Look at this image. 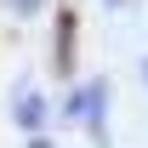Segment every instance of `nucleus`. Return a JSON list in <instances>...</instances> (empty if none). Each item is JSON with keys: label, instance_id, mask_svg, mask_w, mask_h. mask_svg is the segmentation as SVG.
<instances>
[{"label": "nucleus", "instance_id": "0eeeda50", "mask_svg": "<svg viewBox=\"0 0 148 148\" xmlns=\"http://www.w3.org/2000/svg\"><path fill=\"white\" fill-rule=\"evenodd\" d=\"M143 80H148V63H143Z\"/></svg>", "mask_w": 148, "mask_h": 148}, {"label": "nucleus", "instance_id": "423d86ee", "mask_svg": "<svg viewBox=\"0 0 148 148\" xmlns=\"http://www.w3.org/2000/svg\"><path fill=\"white\" fill-rule=\"evenodd\" d=\"M108 6H125V0H108Z\"/></svg>", "mask_w": 148, "mask_h": 148}, {"label": "nucleus", "instance_id": "7ed1b4c3", "mask_svg": "<svg viewBox=\"0 0 148 148\" xmlns=\"http://www.w3.org/2000/svg\"><path fill=\"white\" fill-rule=\"evenodd\" d=\"M69 46H74V17L63 12V17H57V69H63V74L74 69V51H69Z\"/></svg>", "mask_w": 148, "mask_h": 148}, {"label": "nucleus", "instance_id": "20e7f679", "mask_svg": "<svg viewBox=\"0 0 148 148\" xmlns=\"http://www.w3.org/2000/svg\"><path fill=\"white\" fill-rule=\"evenodd\" d=\"M6 6H12L17 17H34V12H40V0H6Z\"/></svg>", "mask_w": 148, "mask_h": 148}, {"label": "nucleus", "instance_id": "f03ea898", "mask_svg": "<svg viewBox=\"0 0 148 148\" xmlns=\"http://www.w3.org/2000/svg\"><path fill=\"white\" fill-rule=\"evenodd\" d=\"M12 120H17L23 131H40V125H46V97H40L34 86H23L17 103H12Z\"/></svg>", "mask_w": 148, "mask_h": 148}, {"label": "nucleus", "instance_id": "f257e3e1", "mask_svg": "<svg viewBox=\"0 0 148 148\" xmlns=\"http://www.w3.org/2000/svg\"><path fill=\"white\" fill-rule=\"evenodd\" d=\"M63 114H69V120H80L97 143H108V80H86V86L63 103Z\"/></svg>", "mask_w": 148, "mask_h": 148}, {"label": "nucleus", "instance_id": "39448f33", "mask_svg": "<svg viewBox=\"0 0 148 148\" xmlns=\"http://www.w3.org/2000/svg\"><path fill=\"white\" fill-rule=\"evenodd\" d=\"M29 148H51V143H46V137H34V143H29Z\"/></svg>", "mask_w": 148, "mask_h": 148}]
</instances>
